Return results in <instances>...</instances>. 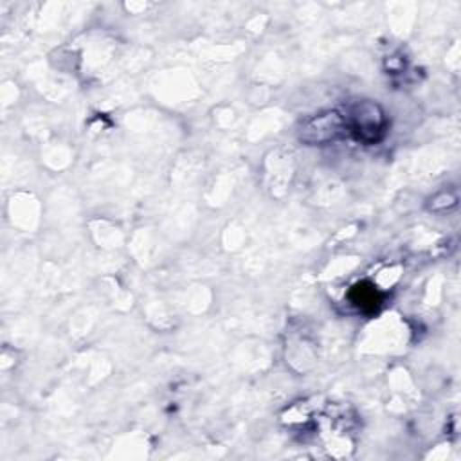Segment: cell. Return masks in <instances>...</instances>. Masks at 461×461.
Here are the masks:
<instances>
[{"mask_svg": "<svg viewBox=\"0 0 461 461\" xmlns=\"http://www.w3.org/2000/svg\"><path fill=\"white\" fill-rule=\"evenodd\" d=\"M346 117L337 110H328L303 121L299 126V139L308 146H319L337 140L346 133Z\"/></svg>", "mask_w": 461, "mask_h": 461, "instance_id": "obj_1", "label": "cell"}, {"mask_svg": "<svg viewBox=\"0 0 461 461\" xmlns=\"http://www.w3.org/2000/svg\"><path fill=\"white\" fill-rule=\"evenodd\" d=\"M346 122L348 130L355 131L357 137L366 142L376 140L385 128V117L382 108L371 101H358L351 108L349 117H346Z\"/></svg>", "mask_w": 461, "mask_h": 461, "instance_id": "obj_2", "label": "cell"}, {"mask_svg": "<svg viewBox=\"0 0 461 461\" xmlns=\"http://www.w3.org/2000/svg\"><path fill=\"white\" fill-rule=\"evenodd\" d=\"M351 301L364 312H375L380 306L382 297L369 283H358L351 290Z\"/></svg>", "mask_w": 461, "mask_h": 461, "instance_id": "obj_3", "label": "cell"}]
</instances>
